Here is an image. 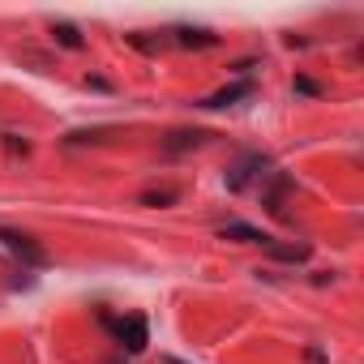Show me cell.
Listing matches in <instances>:
<instances>
[{
    "mask_svg": "<svg viewBox=\"0 0 364 364\" xmlns=\"http://www.w3.org/2000/svg\"><path fill=\"white\" fill-rule=\"evenodd\" d=\"M99 321L116 334V343L129 351V355H137V351H146V343H150V330H146V317L141 313H129V317H112V313H99Z\"/></svg>",
    "mask_w": 364,
    "mask_h": 364,
    "instance_id": "obj_1",
    "label": "cell"
},
{
    "mask_svg": "<svg viewBox=\"0 0 364 364\" xmlns=\"http://www.w3.org/2000/svg\"><path fill=\"white\" fill-rule=\"evenodd\" d=\"M0 245H5L14 257H22L26 266H48V249L39 240H31V236L14 232V228H0Z\"/></svg>",
    "mask_w": 364,
    "mask_h": 364,
    "instance_id": "obj_2",
    "label": "cell"
},
{
    "mask_svg": "<svg viewBox=\"0 0 364 364\" xmlns=\"http://www.w3.org/2000/svg\"><path fill=\"white\" fill-rule=\"evenodd\" d=\"M266 167H270V159H266V154H257V150H253V154H245V159H236V163L228 167V189H232V193H236V189H245L257 171L266 176Z\"/></svg>",
    "mask_w": 364,
    "mask_h": 364,
    "instance_id": "obj_3",
    "label": "cell"
},
{
    "mask_svg": "<svg viewBox=\"0 0 364 364\" xmlns=\"http://www.w3.org/2000/svg\"><path fill=\"white\" fill-rule=\"evenodd\" d=\"M171 35H176L180 48H215V43H219V35L206 31V26H176Z\"/></svg>",
    "mask_w": 364,
    "mask_h": 364,
    "instance_id": "obj_4",
    "label": "cell"
},
{
    "mask_svg": "<svg viewBox=\"0 0 364 364\" xmlns=\"http://www.w3.org/2000/svg\"><path fill=\"white\" fill-rule=\"evenodd\" d=\"M219 236L223 240H240V245H270L274 236H266V232H257V228H249V223H228V228H219Z\"/></svg>",
    "mask_w": 364,
    "mask_h": 364,
    "instance_id": "obj_5",
    "label": "cell"
},
{
    "mask_svg": "<svg viewBox=\"0 0 364 364\" xmlns=\"http://www.w3.org/2000/svg\"><path fill=\"white\" fill-rule=\"evenodd\" d=\"M245 95H253V82H232V86L215 90L210 99H202V107H228V103H236V99H245Z\"/></svg>",
    "mask_w": 364,
    "mask_h": 364,
    "instance_id": "obj_6",
    "label": "cell"
},
{
    "mask_svg": "<svg viewBox=\"0 0 364 364\" xmlns=\"http://www.w3.org/2000/svg\"><path fill=\"white\" fill-rule=\"evenodd\" d=\"M206 137H210V133H202V129H180V133L167 137L163 150H167V154H180V150H189V146H198V141H206Z\"/></svg>",
    "mask_w": 364,
    "mask_h": 364,
    "instance_id": "obj_7",
    "label": "cell"
},
{
    "mask_svg": "<svg viewBox=\"0 0 364 364\" xmlns=\"http://www.w3.org/2000/svg\"><path fill=\"white\" fill-rule=\"evenodd\" d=\"M266 249H270L279 262H309V253H313L309 245H279V240H270Z\"/></svg>",
    "mask_w": 364,
    "mask_h": 364,
    "instance_id": "obj_8",
    "label": "cell"
},
{
    "mask_svg": "<svg viewBox=\"0 0 364 364\" xmlns=\"http://www.w3.org/2000/svg\"><path fill=\"white\" fill-rule=\"evenodd\" d=\"M52 35H56V43H60V48H69V52H77V48H82V31H77L73 22H56V26H52Z\"/></svg>",
    "mask_w": 364,
    "mask_h": 364,
    "instance_id": "obj_9",
    "label": "cell"
},
{
    "mask_svg": "<svg viewBox=\"0 0 364 364\" xmlns=\"http://www.w3.org/2000/svg\"><path fill=\"white\" fill-rule=\"evenodd\" d=\"M180 198V189H159V193H141V206H171Z\"/></svg>",
    "mask_w": 364,
    "mask_h": 364,
    "instance_id": "obj_10",
    "label": "cell"
},
{
    "mask_svg": "<svg viewBox=\"0 0 364 364\" xmlns=\"http://www.w3.org/2000/svg\"><path fill=\"white\" fill-rule=\"evenodd\" d=\"M296 95H309V99H317V95H321V82H313V77L296 73Z\"/></svg>",
    "mask_w": 364,
    "mask_h": 364,
    "instance_id": "obj_11",
    "label": "cell"
},
{
    "mask_svg": "<svg viewBox=\"0 0 364 364\" xmlns=\"http://www.w3.org/2000/svg\"><path fill=\"white\" fill-rule=\"evenodd\" d=\"M124 39H129L137 52H154V48H159V39H146V35H124Z\"/></svg>",
    "mask_w": 364,
    "mask_h": 364,
    "instance_id": "obj_12",
    "label": "cell"
},
{
    "mask_svg": "<svg viewBox=\"0 0 364 364\" xmlns=\"http://www.w3.org/2000/svg\"><path fill=\"white\" fill-rule=\"evenodd\" d=\"M5 146H9V154H26V150H31V146H26V141H18V137H14V133H9V137H5Z\"/></svg>",
    "mask_w": 364,
    "mask_h": 364,
    "instance_id": "obj_13",
    "label": "cell"
},
{
    "mask_svg": "<svg viewBox=\"0 0 364 364\" xmlns=\"http://www.w3.org/2000/svg\"><path fill=\"white\" fill-rule=\"evenodd\" d=\"M304 360H309V364H326V355H321L317 347H309V351H304Z\"/></svg>",
    "mask_w": 364,
    "mask_h": 364,
    "instance_id": "obj_14",
    "label": "cell"
},
{
    "mask_svg": "<svg viewBox=\"0 0 364 364\" xmlns=\"http://www.w3.org/2000/svg\"><path fill=\"white\" fill-rule=\"evenodd\" d=\"M163 364H180V360H176V355H167V360H163Z\"/></svg>",
    "mask_w": 364,
    "mask_h": 364,
    "instance_id": "obj_15",
    "label": "cell"
}]
</instances>
